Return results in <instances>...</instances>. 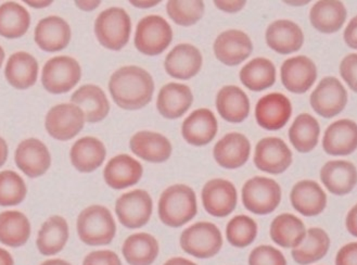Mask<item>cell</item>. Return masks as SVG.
<instances>
[{
  "label": "cell",
  "mask_w": 357,
  "mask_h": 265,
  "mask_svg": "<svg viewBox=\"0 0 357 265\" xmlns=\"http://www.w3.org/2000/svg\"><path fill=\"white\" fill-rule=\"evenodd\" d=\"M109 91L120 108L139 110L151 101L154 82L149 72L139 66H122L111 75Z\"/></svg>",
  "instance_id": "obj_1"
},
{
  "label": "cell",
  "mask_w": 357,
  "mask_h": 265,
  "mask_svg": "<svg viewBox=\"0 0 357 265\" xmlns=\"http://www.w3.org/2000/svg\"><path fill=\"white\" fill-rule=\"evenodd\" d=\"M198 212L194 189L184 184L169 187L159 200V216L162 223L169 227H181L190 222Z\"/></svg>",
  "instance_id": "obj_2"
},
{
  "label": "cell",
  "mask_w": 357,
  "mask_h": 265,
  "mask_svg": "<svg viewBox=\"0 0 357 265\" xmlns=\"http://www.w3.org/2000/svg\"><path fill=\"white\" fill-rule=\"evenodd\" d=\"M115 233L114 219L105 206L93 204L84 209L77 218V234L86 245H109L114 239Z\"/></svg>",
  "instance_id": "obj_3"
},
{
  "label": "cell",
  "mask_w": 357,
  "mask_h": 265,
  "mask_svg": "<svg viewBox=\"0 0 357 265\" xmlns=\"http://www.w3.org/2000/svg\"><path fill=\"white\" fill-rule=\"evenodd\" d=\"M130 32L132 21L122 8H109L96 19V37L107 50L120 52L130 42Z\"/></svg>",
  "instance_id": "obj_4"
},
{
  "label": "cell",
  "mask_w": 357,
  "mask_h": 265,
  "mask_svg": "<svg viewBox=\"0 0 357 265\" xmlns=\"http://www.w3.org/2000/svg\"><path fill=\"white\" fill-rule=\"evenodd\" d=\"M282 202V188L274 179L264 176L250 179L243 187L245 209L257 215H266L277 209Z\"/></svg>",
  "instance_id": "obj_5"
},
{
  "label": "cell",
  "mask_w": 357,
  "mask_h": 265,
  "mask_svg": "<svg viewBox=\"0 0 357 265\" xmlns=\"http://www.w3.org/2000/svg\"><path fill=\"white\" fill-rule=\"evenodd\" d=\"M222 245V233L210 222H198L181 233V249L195 258H212L220 252Z\"/></svg>",
  "instance_id": "obj_6"
},
{
  "label": "cell",
  "mask_w": 357,
  "mask_h": 265,
  "mask_svg": "<svg viewBox=\"0 0 357 265\" xmlns=\"http://www.w3.org/2000/svg\"><path fill=\"white\" fill-rule=\"evenodd\" d=\"M173 30L164 17L148 15L139 21L135 34V47L146 56H158L169 48Z\"/></svg>",
  "instance_id": "obj_7"
},
{
  "label": "cell",
  "mask_w": 357,
  "mask_h": 265,
  "mask_svg": "<svg viewBox=\"0 0 357 265\" xmlns=\"http://www.w3.org/2000/svg\"><path fill=\"white\" fill-rule=\"evenodd\" d=\"M82 69L79 62L69 56H54L44 66L42 83L48 93L60 95L71 91L79 84Z\"/></svg>",
  "instance_id": "obj_8"
},
{
  "label": "cell",
  "mask_w": 357,
  "mask_h": 265,
  "mask_svg": "<svg viewBox=\"0 0 357 265\" xmlns=\"http://www.w3.org/2000/svg\"><path fill=\"white\" fill-rule=\"evenodd\" d=\"M85 116L74 103H60L47 113L45 126L54 139L66 142L79 135L85 124Z\"/></svg>",
  "instance_id": "obj_9"
},
{
  "label": "cell",
  "mask_w": 357,
  "mask_h": 265,
  "mask_svg": "<svg viewBox=\"0 0 357 265\" xmlns=\"http://www.w3.org/2000/svg\"><path fill=\"white\" fill-rule=\"evenodd\" d=\"M153 202L146 190L136 189L123 194L115 204V213L119 221L125 227L140 229L151 218Z\"/></svg>",
  "instance_id": "obj_10"
},
{
  "label": "cell",
  "mask_w": 357,
  "mask_h": 265,
  "mask_svg": "<svg viewBox=\"0 0 357 265\" xmlns=\"http://www.w3.org/2000/svg\"><path fill=\"white\" fill-rule=\"evenodd\" d=\"M310 101L317 114L331 119L344 110L347 103V89L335 77H325L312 93Z\"/></svg>",
  "instance_id": "obj_11"
},
{
  "label": "cell",
  "mask_w": 357,
  "mask_h": 265,
  "mask_svg": "<svg viewBox=\"0 0 357 265\" xmlns=\"http://www.w3.org/2000/svg\"><path fill=\"white\" fill-rule=\"evenodd\" d=\"M292 163L291 150L284 140L266 137L259 140L255 147V165L269 174H282Z\"/></svg>",
  "instance_id": "obj_12"
},
{
  "label": "cell",
  "mask_w": 357,
  "mask_h": 265,
  "mask_svg": "<svg viewBox=\"0 0 357 265\" xmlns=\"http://www.w3.org/2000/svg\"><path fill=\"white\" fill-rule=\"evenodd\" d=\"M201 196L206 211L216 218L229 215L237 206V189L226 179H211L204 185Z\"/></svg>",
  "instance_id": "obj_13"
},
{
  "label": "cell",
  "mask_w": 357,
  "mask_h": 265,
  "mask_svg": "<svg viewBox=\"0 0 357 265\" xmlns=\"http://www.w3.org/2000/svg\"><path fill=\"white\" fill-rule=\"evenodd\" d=\"M15 165L31 179L40 177L50 169L52 156L43 142L37 138H27L17 146Z\"/></svg>",
  "instance_id": "obj_14"
},
{
  "label": "cell",
  "mask_w": 357,
  "mask_h": 265,
  "mask_svg": "<svg viewBox=\"0 0 357 265\" xmlns=\"http://www.w3.org/2000/svg\"><path fill=\"white\" fill-rule=\"evenodd\" d=\"M291 114V103L284 93H268L259 99L255 107L257 124L267 130H278L284 128Z\"/></svg>",
  "instance_id": "obj_15"
},
{
  "label": "cell",
  "mask_w": 357,
  "mask_h": 265,
  "mask_svg": "<svg viewBox=\"0 0 357 265\" xmlns=\"http://www.w3.org/2000/svg\"><path fill=\"white\" fill-rule=\"evenodd\" d=\"M214 54L218 61L228 66L243 63L252 54L251 38L243 31L228 30L218 35L214 42Z\"/></svg>",
  "instance_id": "obj_16"
},
{
  "label": "cell",
  "mask_w": 357,
  "mask_h": 265,
  "mask_svg": "<svg viewBox=\"0 0 357 265\" xmlns=\"http://www.w3.org/2000/svg\"><path fill=\"white\" fill-rule=\"evenodd\" d=\"M200 50L190 44H179L167 54L164 68L169 77L177 80H190L196 77L202 68Z\"/></svg>",
  "instance_id": "obj_17"
},
{
  "label": "cell",
  "mask_w": 357,
  "mask_h": 265,
  "mask_svg": "<svg viewBox=\"0 0 357 265\" xmlns=\"http://www.w3.org/2000/svg\"><path fill=\"white\" fill-rule=\"evenodd\" d=\"M71 27L62 17L52 15L38 22L35 29L34 40L40 50L47 52H61L71 42Z\"/></svg>",
  "instance_id": "obj_18"
},
{
  "label": "cell",
  "mask_w": 357,
  "mask_h": 265,
  "mask_svg": "<svg viewBox=\"0 0 357 265\" xmlns=\"http://www.w3.org/2000/svg\"><path fill=\"white\" fill-rule=\"evenodd\" d=\"M280 75L286 89L294 93H304L315 83L317 69L307 56H294L282 63Z\"/></svg>",
  "instance_id": "obj_19"
},
{
  "label": "cell",
  "mask_w": 357,
  "mask_h": 265,
  "mask_svg": "<svg viewBox=\"0 0 357 265\" xmlns=\"http://www.w3.org/2000/svg\"><path fill=\"white\" fill-rule=\"evenodd\" d=\"M218 124L210 109L201 108L191 112L181 126V134L187 143L196 147L208 145L218 134Z\"/></svg>",
  "instance_id": "obj_20"
},
{
  "label": "cell",
  "mask_w": 357,
  "mask_h": 265,
  "mask_svg": "<svg viewBox=\"0 0 357 265\" xmlns=\"http://www.w3.org/2000/svg\"><path fill=\"white\" fill-rule=\"evenodd\" d=\"M251 144L243 134L229 132L214 146L213 156L218 165L234 169L243 167L249 160Z\"/></svg>",
  "instance_id": "obj_21"
},
{
  "label": "cell",
  "mask_w": 357,
  "mask_h": 265,
  "mask_svg": "<svg viewBox=\"0 0 357 265\" xmlns=\"http://www.w3.org/2000/svg\"><path fill=\"white\" fill-rule=\"evenodd\" d=\"M130 150L140 159L151 163L165 162L172 156L171 142L160 132L142 130L130 138Z\"/></svg>",
  "instance_id": "obj_22"
},
{
  "label": "cell",
  "mask_w": 357,
  "mask_h": 265,
  "mask_svg": "<svg viewBox=\"0 0 357 265\" xmlns=\"http://www.w3.org/2000/svg\"><path fill=\"white\" fill-rule=\"evenodd\" d=\"M194 103L192 91L185 84L169 83L160 89L157 108L163 118L176 120L184 116Z\"/></svg>",
  "instance_id": "obj_23"
},
{
  "label": "cell",
  "mask_w": 357,
  "mask_h": 265,
  "mask_svg": "<svg viewBox=\"0 0 357 265\" xmlns=\"http://www.w3.org/2000/svg\"><path fill=\"white\" fill-rule=\"evenodd\" d=\"M142 163L128 155L115 156L105 165L103 177L113 189H125L134 186L142 177Z\"/></svg>",
  "instance_id": "obj_24"
},
{
  "label": "cell",
  "mask_w": 357,
  "mask_h": 265,
  "mask_svg": "<svg viewBox=\"0 0 357 265\" xmlns=\"http://www.w3.org/2000/svg\"><path fill=\"white\" fill-rule=\"evenodd\" d=\"M323 147L331 156H349L357 149V124L354 121H337L328 126Z\"/></svg>",
  "instance_id": "obj_25"
},
{
  "label": "cell",
  "mask_w": 357,
  "mask_h": 265,
  "mask_svg": "<svg viewBox=\"0 0 357 265\" xmlns=\"http://www.w3.org/2000/svg\"><path fill=\"white\" fill-rule=\"evenodd\" d=\"M266 43L271 50L289 54L301 50L304 35L301 27L289 20H277L267 27Z\"/></svg>",
  "instance_id": "obj_26"
},
{
  "label": "cell",
  "mask_w": 357,
  "mask_h": 265,
  "mask_svg": "<svg viewBox=\"0 0 357 265\" xmlns=\"http://www.w3.org/2000/svg\"><path fill=\"white\" fill-rule=\"evenodd\" d=\"M321 179L331 194L343 196L352 192L357 184V169L344 160L329 161L321 171Z\"/></svg>",
  "instance_id": "obj_27"
},
{
  "label": "cell",
  "mask_w": 357,
  "mask_h": 265,
  "mask_svg": "<svg viewBox=\"0 0 357 265\" xmlns=\"http://www.w3.org/2000/svg\"><path fill=\"white\" fill-rule=\"evenodd\" d=\"M292 206L304 216L321 214L327 206V196L319 184L314 181L296 183L290 194Z\"/></svg>",
  "instance_id": "obj_28"
},
{
  "label": "cell",
  "mask_w": 357,
  "mask_h": 265,
  "mask_svg": "<svg viewBox=\"0 0 357 265\" xmlns=\"http://www.w3.org/2000/svg\"><path fill=\"white\" fill-rule=\"evenodd\" d=\"M71 101L82 109L85 120L89 123L101 122L110 112V103L107 95L97 85L87 84L79 87L72 95Z\"/></svg>",
  "instance_id": "obj_29"
},
{
  "label": "cell",
  "mask_w": 357,
  "mask_h": 265,
  "mask_svg": "<svg viewBox=\"0 0 357 265\" xmlns=\"http://www.w3.org/2000/svg\"><path fill=\"white\" fill-rule=\"evenodd\" d=\"M105 157L107 150L102 142L91 136L76 140L70 151L72 165L81 173L93 172L105 162Z\"/></svg>",
  "instance_id": "obj_30"
},
{
  "label": "cell",
  "mask_w": 357,
  "mask_h": 265,
  "mask_svg": "<svg viewBox=\"0 0 357 265\" xmlns=\"http://www.w3.org/2000/svg\"><path fill=\"white\" fill-rule=\"evenodd\" d=\"M5 77L8 83L15 89H30L38 77V62L27 52H15L8 60Z\"/></svg>",
  "instance_id": "obj_31"
},
{
  "label": "cell",
  "mask_w": 357,
  "mask_h": 265,
  "mask_svg": "<svg viewBox=\"0 0 357 265\" xmlns=\"http://www.w3.org/2000/svg\"><path fill=\"white\" fill-rule=\"evenodd\" d=\"M216 109L227 122H243L250 113L249 97L239 87L224 86L216 96Z\"/></svg>",
  "instance_id": "obj_32"
},
{
  "label": "cell",
  "mask_w": 357,
  "mask_h": 265,
  "mask_svg": "<svg viewBox=\"0 0 357 265\" xmlns=\"http://www.w3.org/2000/svg\"><path fill=\"white\" fill-rule=\"evenodd\" d=\"M69 239V225L62 216L54 215L47 220L37 236V249L43 255L50 257L62 251Z\"/></svg>",
  "instance_id": "obj_33"
},
{
  "label": "cell",
  "mask_w": 357,
  "mask_h": 265,
  "mask_svg": "<svg viewBox=\"0 0 357 265\" xmlns=\"http://www.w3.org/2000/svg\"><path fill=\"white\" fill-rule=\"evenodd\" d=\"M159 243L147 233L132 234L123 243L122 253L130 265H151L159 255Z\"/></svg>",
  "instance_id": "obj_34"
},
{
  "label": "cell",
  "mask_w": 357,
  "mask_h": 265,
  "mask_svg": "<svg viewBox=\"0 0 357 265\" xmlns=\"http://www.w3.org/2000/svg\"><path fill=\"white\" fill-rule=\"evenodd\" d=\"M310 20L316 30L333 34L344 24L347 9L341 1H317L311 9Z\"/></svg>",
  "instance_id": "obj_35"
},
{
  "label": "cell",
  "mask_w": 357,
  "mask_h": 265,
  "mask_svg": "<svg viewBox=\"0 0 357 265\" xmlns=\"http://www.w3.org/2000/svg\"><path fill=\"white\" fill-rule=\"evenodd\" d=\"M31 224L20 211L0 213V243L11 248H19L30 239Z\"/></svg>",
  "instance_id": "obj_36"
},
{
  "label": "cell",
  "mask_w": 357,
  "mask_h": 265,
  "mask_svg": "<svg viewBox=\"0 0 357 265\" xmlns=\"http://www.w3.org/2000/svg\"><path fill=\"white\" fill-rule=\"evenodd\" d=\"M305 225L294 214H280L271 225L273 241L282 248H296L305 238Z\"/></svg>",
  "instance_id": "obj_37"
},
{
  "label": "cell",
  "mask_w": 357,
  "mask_h": 265,
  "mask_svg": "<svg viewBox=\"0 0 357 265\" xmlns=\"http://www.w3.org/2000/svg\"><path fill=\"white\" fill-rule=\"evenodd\" d=\"M331 247V238L324 229L314 227L306 232L303 239L296 248L292 249V258L300 265L317 262L327 255Z\"/></svg>",
  "instance_id": "obj_38"
},
{
  "label": "cell",
  "mask_w": 357,
  "mask_h": 265,
  "mask_svg": "<svg viewBox=\"0 0 357 265\" xmlns=\"http://www.w3.org/2000/svg\"><path fill=\"white\" fill-rule=\"evenodd\" d=\"M239 77L243 86L250 91H262L276 82V68L266 58H255L243 66Z\"/></svg>",
  "instance_id": "obj_39"
},
{
  "label": "cell",
  "mask_w": 357,
  "mask_h": 265,
  "mask_svg": "<svg viewBox=\"0 0 357 265\" xmlns=\"http://www.w3.org/2000/svg\"><path fill=\"white\" fill-rule=\"evenodd\" d=\"M321 134L319 123L308 113L296 116L289 130V139L298 153H307L317 146Z\"/></svg>",
  "instance_id": "obj_40"
},
{
  "label": "cell",
  "mask_w": 357,
  "mask_h": 265,
  "mask_svg": "<svg viewBox=\"0 0 357 265\" xmlns=\"http://www.w3.org/2000/svg\"><path fill=\"white\" fill-rule=\"evenodd\" d=\"M31 25L30 13L15 1L0 6V35L6 38H19L29 31Z\"/></svg>",
  "instance_id": "obj_41"
},
{
  "label": "cell",
  "mask_w": 357,
  "mask_h": 265,
  "mask_svg": "<svg viewBox=\"0 0 357 265\" xmlns=\"http://www.w3.org/2000/svg\"><path fill=\"white\" fill-rule=\"evenodd\" d=\"M257 224L248 215H237L228 222L226 237L230 245L245 248L257 238Z\"/></svg>",
  "instance_id": "obj_42"
},
{
  "label": "cell",
  "mask_w": 357,
  "mask_h": 265,
  "mask_svg": "<svg viewBox=\"0 0 357 265\" xmlns=\"http://www.w3.org/2000/svg\"><path fill=\"white\" fill-rule=\"evenodd\" d=\"M26 194V185L20 175L9 169L0 173V206H17L24 200Z\"/></svg>",
  "instance_id": "obj_43"
},
{
  "label": "cell",
  "mask_w": 357,
  "mask_h": 265,
  "mask_svg": "<svg viewBox=\"0 0 357 265\" xmlns=\"http://www.w3.org/2000/svg\"><path fill=\"white\" fill-rule=\"evenodd\" d=\"M167 11L169 17L176 24L191 26L202 19L204 3L200 0L195 1H167Z\"/></svg>",
  "instance_id": "obj_44"
},
{
  "label": "cell",
  "mask_w": 357,
  "mask_h": 265,
  "mask_svg": "<svg viewBox=\"0 0 357 265\" xmlns=\"http://www.w3.org/2000/svg\"><path fill=\"white\" fill-rule=\"evenodd\" d=\"M249 265H287L282 251L272 245H259L250 253Z\"/></svg>",
  "instance_id": "obj_45"
},
{
  "label": "cell",
  "mask_w": 357,
  "mask_h": 265,
  "mask_svg": "<svg viewBox=\"0 0 357 265\" xmlns=\"http://www.w3.org/2000/svg\"><path fill=\"white\" fill-rule=\"evenodd\" d=\"M340 73L349 87L357 93V54L345 56L340 64Z\"/></svg>",
  "instance_id": "obj_46"
},
{
  "label": "cell",
  "mask_w": 357,
  "mask_h": 265,
  "mask_svg": "<svg viewBox=\"0 0 357 265\" xmlns=\"http://www.w3.org/2000/svg\"><path fill=\"white\" fill-rule=\"evenodd\" d=\"M83 265H122L116 253L110 250L93 251L84 259Z\"/></svg>",
  "instance_id": "obj_47"
},
{
  "label": "cell",
  "mask_w": 357,
  "mask_h": 265,
  "mask_svg": "<svg viewBox=\"0 0 357 265\" xmlns=\"http://www.w3.org/2000/svg\"><path fill=\"white\" fill-rule=\"evenodd\" d=\"M335 265H357V243L343 245L335 257Z\"/></svg>",
  "instance_id": "obj_48"
},
{
  "label": "cell",
  "mask_w": 357,
  "mask_h": 265,
  "mask_svg": "<svg viewBox=\"0 0 357 265\" xmlns=\"http://www.w3.org/2000/svg\"><path fill=\"white\" fill-rule=\"evenodd\" d=\"M344 40L347 46L357 50V15L353 17L345 29Z\"/></svg>",
  "instance_id": "obj_49"
},
{
  "label": "cell",
  "mask_w": 357,
  "mask_h": 265,
  "mask_svg": "<svg viewBox=\"0 0 357 265\" xmlns=\"http://www.w3.org/2000/svg\"><path fill=\"white\" fill-rule=\"evenodd\" d=\"M245 1H215L214 5L220 9V10L225 11L228 13H235L238 11L243 10L245 6Z\"/></svg>",
  "instance_id": "obj_50"
},
{
  "label": "cell",
  "mask_w": 357,
  "mask_h": 265,
  "mask_svg": "<svg viewBox=\"0 0 357 265\" xmlns=\"http://www.w3.org/2000/svg\"><path fill=\"white\" fill-rule=\"evenodd\" d=\"M345 225H347L349 233L357 237V204H355L350 212L347 213Z\"/></svg>",
  "instance_id": "obj_51"
},
{
  "label": "cell",
  "mask_w": 357,
  "mask_h": 265,
  "mask_svg": "<svg viewBox=\"0 0 357 265\" xmlns=\"http://www.w3.org/2000/svg\"><path fill=\"white\" fill-rule=\"evenodd\" d=\"M100 1H76L75 5L84 11H93L100 5Z\"/></svg>",
  "instance_id": "obj_52"
},
{
  "label": "cell",
  "mask_w": 357,
  "mask_h": 265,
  "mask_svg": "<svg viewBox=\"0 0 357 265\" xmlns=\"http://www.w3.org/2000/svg\"><path fill=\"white\" fill-rule=\"evenodd\" d=\"M8 159V145L6 140L0 136V167L5 165Z\"/></svg>",
  "instance_id": "obj_53"
},
{
  "label": "cell",
  "mask_w": 357,
  "mask_h": 265,
  "mask_svg": "<svg viewBox=\"0 0 357 265\" xmlns=\"http://www.w3.org/2000/svg\"><path fill=\"white\" fill-rule=\"evenodd\" d=\"M0 265H15L13 255L3 248H0Z\"/></svg>",
  "instance_id": "obj_54"
},
{
  "label": "cell",
  "mask_w": 357,
  "mask_h": 265,
  "mask_svg": "<svg viewBox=\"0 0 357 265\" xmlns=\"http://www.w3.org/2000/svg\"><path fill=\"white\" fill-rule=\"evenodd\" d=\"M164 265H197L192 261L187 260L185 258H172Z\"/></svg>",
  "instance_id": "obj_55"
},
{
  "label": "cell",
  "mask_w": 357,
  "mask_h": 265,
  "mask_svg": "<svg viewBox=\"0 0 357 265\" xmlns=\"http://www.w3.org/2000/svg\"><path fill=\"white\" fill-rule=\"evenodd\" d=\"M135 7L140 8V9H148V8L154 7L159 5V1H130Z\"/></svg>",
  "instance_id": "obj_56"
},
{
  "label": "cell",
  "mask_w": 357,
  "mask_h": 265,
  "mask_svg": "<svg viewBox=\"0 0 357 265\" xmlns=\"http://www.w3.org/2000/svg\"><path fill=\"white\" fill-rule=\"evenodd\" d=\"M27 5L31 6L33 8H37V9H42V8L48 7L52 5V1H25Z\"/></svg>",
  "instance_id": "obj_57"
},
{
  "label": "cell",
  "mask_w": 357,
  "mask_h": 265,
  "mask_svg": "<svg viewBox=\"0 0 357 265\" xmlns=\"http://www.w3.org/2000/svg\"><path fill=\"white\" fill-rule=\"evenodd\" d=\"M40 265H71L66 261L61 260V259H52V260L45 261Z\"/></svg>",
  "instance_id": "obj_58"
},
{
  "label": "cell",
  "mask_w": 357,
  "mask_h": 265,
  "mask_svg": "<svg viewBox=\"0 0 357 265\" xmlns=\"http://www.w3.org/2000/svg\"><path fill=\"white\" fill-rule=\"evenodd\" d=\"M5 52H3V47L0 46V69H1V66H3V60H5Z\"/></svg>",
  "instance_id": "obj_59"
}]
</instances>
